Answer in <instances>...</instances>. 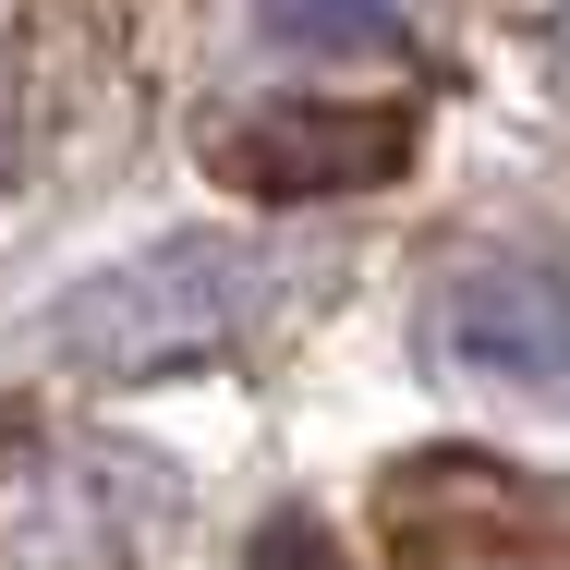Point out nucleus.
Masks as SVG:
<instances>
[{
    "label": "nucleus",
    "mask_w": 570,
    "mask_h": 570,
    "mask_svg": "<svg viewBox=\"0 0 570 570\" xmlns=\"http://www.w3.org/2000/svg\"><path fill=\"white\" fill-rule=\"evenodd\" d=\"M255 316H267V255L219 243V230H183V243H146V255H121L98 279H73L49 341L86 376H170V364L230 352Z\"/></svg>",
    "instance_id": "f257e3e1"
},
{
    "label": "nucleus",
    "mask_w": 570,
    "mask_h": 570,
    "mask_svg": "<svg viewBox=\"0 0 570 570\" xmlns=\"http://www.w3.org/2000/svg\"><path fill=\"white\" fill-rule=\"evenodd\" d=\"M425 364L461 389L570 401V279L534 255H461L425 292Z\"/></svg>",
    "instance_id": "f03ea898"
},
{
    "label": "nucleus",
    "mask_w": 570,
    "mask_h": 570,
    "mask_svg": "<svg viewBox=\"0 0 570 570\" xmlns=\"http://www.w3.org/2000/svg\"><path fill=\"white\" fill-rule=\"evenodd\" d=\"M413 121L401 110H316V98H267L255 121H230L219 146V183L230 195H279V207H316V195H364L376 170H401Z\"/></svg>",
    "instance_id": "7ed1b4c3"
},
{
    "label": "nucleus",
    "mask_w": 570,
    "mask_h": 570,
    "mask_svg": "<svg viewBox=\"0 0 570 570\" xmlns=\"http://www.w3.org/2000/svg\"><path fill=\"white\" fill-rule=\"evenodd\" d=\"M267 37L279 49H328V61H401V12L389 0H267Z\"/></svg>",
    "instance_id": "20e7f679"
},
{
    "label": "nucleus",
    "mask_w": 570,
    "mask_h": 570,
    "mask_svg": "<svg viewBox=\"0 0 570 570\" xmlns=\"http://www.w3.org/2000/svg\"><path fill=\"white\" fill-rule=\"evenodd\" d=\"M255 570H341V559H328V534H316V522H279V534L255 547Z\"/></svg>",
    "instance_id": "39448f33"
},
{
    "label": "nucleus",
    "mask_w": 570,
    "mask_h": 570,
    "mask_svg": "<svg viewBox=\"0 0 570 570\" xmlns=\"http://www.w3.org/2000/svg\"><path fill=\"white\" fill-rule=\"evenodd\" d=\"M12 146H24V110H12V61H0V183H12Z\"/></svg>",
    "instance_id": "423d86ee"
}]
</instances>
